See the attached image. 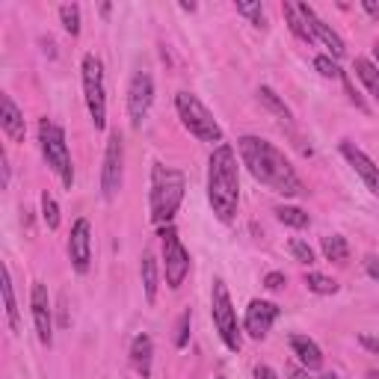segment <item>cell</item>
I'll list each match as a JSON object with an SVG mask.
<instances>
[{
  "label": "cell",
  "mask_w": 379,
  "mask_h": 379,
  "mask_svg": "<svg viewBox=\"0 0 379 379\" xmlns=\"http://www.w3.org/2000/svg\"><path fill=\"white\" fill-rule=\"evenodd\" d=\"M121 160H125L121 137L119 133H110L107 151H104V166H101V193H104L107 202H113L116 193L121 190Z\"/></svg>",
  "instance_id": "obj_9"
},
{
  "label": "cell",
  "mask_w": 379,
  "mask_h": 379,
  "mask_svg": "<svg viewBox=\"0 0 379 379\" xmlns=\"http://www.w3.org/2000/svg\"><path fill=\"white\" fill-rule=\"evenodd\" d=\"M240 158L249 166V172L258 178L264 187H270L278 196H303L305 184L303 178L296 175L291 160L278 151L273 142H267L261 137H240L237 140Z\"/></svg>",
  "instance_id": "obj_1"
},
{
  "label": "cell",
  "mask_w": 379,
  "mask_h": 379,
  "mask_svg": "<svg viewBox=\"0 0 379 379\" xmlns=\"http://www.w3.org/2000/svg\"><path fill=\"white\" fill-rule=\"evenodd\" d=\"M0 160H3V187H6V184H9V160H6V154H3Z\"/></svg>",
  "instance_id": "obj_40"
},
{
  "label": "cell",
  "mask_w": 379,
  "mask_h": 379,
  "mask_svg": "<svg viewBox=\"0 0 379 379\" xmlns=\"http://www.w3.org/2000/svg\"><path fill=\"white\" fill-rule=\"evenodd\" d=\"M364 270H367V276L379 282V258H376V255H367V258H364Z\"/></svg>",
  "instance_id": "obj_35"
},
{
  "label": "cell",
  "mask_w": 379,
  "mask_h": 379,
  "mask_svg": "<svg viewBox=\"0 0 379 379\" xmlns=\"http://www.w3.org/2000/svg\"><path fill=\"white\" fill-rule=\"evenodd\" d=\"M208 202L214 208L219 222H231L240 202V178H237V158L234 149L219 142L208 163Z\"/></svg>",
  "instance_id": "obj_2"
},
{
  "label": "cell",
  "mask_w": 379,
  "mask_h": 379,
  "mask_svg": "<svg viewBox=\"0 0 379 379\" xmlns=\"http://www.w3.org/2000/svg\"><path fill=\"white\" fill-rule=\"evenodd\" d=\"M359 341H362V347H364V350H371L373 355H379V338H373V335H362Z\"/></svg>",
  "instance_id": "obj_36"
},
{
  "label": "cell",
  "mask_w": 379,
  "mask_h": 379,
  "mask_svg": "<svg viewBox=\"0 0 379 379\" xmlns=\"http://www.w3.org/2000/svg\"><path fill=\"white\" fill-rule=\"evenodd\" d=\"M83 92H86V107L92 116L95 128L104 130L107 125V95H104V71H101V60L86 53L83 57Z\"/></svg>",
  "instance_id": "obj_7"
},
{
  "label": "cell",
  "mask_w": 379,
  "mask_h": 379,
  "mask_svg": "<svg viewBox=\"0 0 379 379\" xmlns=\"http://www.w3.org/2000/svg\"><path fill=\"white\" fill-rule=\"evenodd\" d=\"M287 376H291V379H308V371H299V367H287Z\"/></svg>",
  "instance_id": "obj_39"
},
{
  "label": "cell",
  "mask_w": 379,
  "mask_h": 379,
  "mask_svg": "<svg viewBox=\"0 0 379 379\" xmlns=\"http://www.w3.org/2000/svg\"><path fill=\"white\" fill-rule=\"evenodd\" d=\"M314 69H317L323 77H332V81H335V77H341V74H344V71L338 69V62L332 60V57H317V60H314Z\"/></svg>",
  "instance_id": "obj_31"
},
{
  "label": "cell",
  "mask_w": 379,
  "mask_h": 379,
  "mask_svg": "<svg viewBox=\"0 0 379 379\" xmlns=\"http://www.w3.org/2000/svg\"><path fill=\"white\" fill-rule=\"evenodd\" d=\"M39 142H42V154H44V160H48V166L62 178V184L71 190V184H74V166H71L69 146H65L62 128L53 125V121H48V119H42L39 121Z\"/></svg>",
  "instance_id": "obj_5"
},
{
  "label": "cell",
  "mask_w": 379,
  "mask_h": 379,
  "mask_svg": "<svg viewBox=\"0 0 379 379\" xmlns=\"http://www.w3.org/2000/svg\"><path fill=\"white\" fill-rule=\"evenodd\" d=\"M142 287H146V299L154 303L158 299V261H154V255H146L142 258Z\"/></svg>",
  "instance_id": "obj_22"
},
{
  "label": "cell",
  "mask_w": 379,
  "mask_h": 379,
  "mask_svg": "<svg viewBox=\"0 0 379 379\" xmlns=\"http://www.w3.org/2000/svg\"><path fill=\"white\" fill-rule=\"evenodd\" d=\"M237 12L246 15V18H252L255 27H264V9H261L258 0H255V3H237Z\"/></svg>",
  "instance_id": "obj_30"
},
{
  "label": "cell",
  "mask_w": 379,
  "mask_h": 379,
  "mask_svg": "<svg viewBox=\"0 0 379 379\" xmlns=\"http://www.w3.org/2000/svg\"><path fill=\"white\" fill-rule=\"evenodd\" d=\"M0 125L12 142H24V113L15 107L9 95H0Z\"/></svg>",
  "instance_id": "obj_16"
},
{
  "label": "cell",
  "mask_w": 379,
  "mask_h": 379,
  "mask_svg": "<svg viewBox=\"0 0 379 379\" xmlns=\"http://www.w3.org/2000/svg\"><path fill=\"white\" fill-rule=\"evenodd\" d=\"M305 285H308L311 294H320V296L338 294V282H335V278H326V276H320V273H308L305 276Z\"/></svg>",
  "instance_id": "obj_25"
},
{
  "label": "cell",
  "mask_w": 379,
  "mask_h": 379,
  "mask_svg": "<svg viewBox=\"0 0 379 379\" xmlns=\"http://www.w3.org/2000/svg\"><path fill=\"white\" fill-rule=\"evenodd\" d=\"M373 60L379 62V42H376V48H373Z\"/></svg>",
  "instance_id": "obj_42"
},
{
  "label": "cell",
  "mask_w": 379,
  "mask_h": 379,
  "mask_svg": "<svg viewBox=\"0 0 379 379\" xmlns=\"http://www.w3.org/2000/svg\"><path fill=\"white\" fill-rule=\"evenodd\" d=\"M291 255L299 264H308V267L314 264V249H311L305 240H291Z\"/></svg>",
  "instance_id": "obj_29"
},
{
  "label": "cell",
  "mask_w": 379,
  "mask_h": 379,
  "mask_svg": "<svg viewBox=\"0 0 379 379\" xmlns=\"http://www.w3.org/2000/svg\"><path fill=\"white\" fill-rule=\"evenodd\" d=\"M69 258L74 264L77 273L89 270V261H92V234H89V219H77L69 237Z\"/></svg>",
  "instance_id": "obj_14"
},
{
  "label": "cell",
  "mask_w": 379,
  "mask_h": 379,
  "mask_svg": "<svg viewBox=\"0 0 379 379\" xmlns=\"http://www.w3.org/2000/svg\"><path fill=\"white\" fill-rule=\"evenodd\" d=\"M130 362L142 373V379L151 373V338L149 335H137V338H133V344H130Z\"/></svg>",
  "instance_id": "obj_19"
},
{
  "label": "cell",
  "mask_w": 379,
  "mask_h": 379,
  "mask_svg": "<svg viewBox=\"0 0 379 379\" xmlns=\"http://www.w3.org/2000/svg\"><path fill=\"white\" fill-rule=\"evenodd\" d=\"M175 110L181 116V125L202 142H222V128L217 119L210 116V110L199 101L193 92H178L175 95Z\"/></svg>",
  "instance_id": "obj_4"
},
{
  "label": "cell",
  "mask_w": 379,
  "mask_h": 379,
  "mask_svg": "<svg viewBox=\"0 0 379 379\" xmlns=\"http://www.w3.org/2000/svg\"><path fill=\"white\" fill-rule=\"evenodd\" d=\"M355 74H359V81L367 86V92L379 101V69H376V65L367 57H359V60H355Z\"/></svg>",
  "instance_id": "obj_21"
},
{
  "label": "cell",
  "mask_w": 379,
  "mask_h": 379,
  "mask_svg": "<svg viewBox=\"0 0 379 379\" xmlns=\"http://www.w3.org/2000/svg\"><path fill=\"white\" fill-rule=\"evenodd\" d=\"M317 379H338L335 373H323V376H317Z\"/></svg>",
  "instance_id": "obj_41"
},
{
  "label": "cell",
  "mask_w": 379,
  "mask_h": 379,
  "mask_svg": "<svg viewBox=\"0 0 379 379\" xmlns=\"http://www.w3.org/2000/svg\"><path fill=\"white\" fill-rule=\"evenodd\" d=\"M30 311H33V323H36V335L44 347H51V299H48V287L42 282H33V291H30Z\"/></svg>",
  "instance_id": "obj_11"
},
{
  "label": "cell",
  "mask_w": 379,
  "mask_h": 379,
  "mask_svg": "<svg viewBox=\"0 0 379 379\" xmlns=\"http://www.w3.org/2000/svg\"><path fill=\"white\" fill-rule=\"evenodd\" d=\"M341 154L347 158V163L353 166V169L359 172V178L364 181V187L371 190V193L379 199V166H376L371 158H367V154H364L359 146H353L350 140H344V142H341Z\"/></svg>",
  "instance_id": "obj_13"
},
{
  "label": "cell",
  "mask_w": 379,
  "mask_h": 379,
  "mask_svg": "<svg viewBox=\"0 0 379 379\" xmlns=\"http://www.w3.org/2000/svg\"><path fill=\"white\" fill-rule=\"evenodd\" d=\"M264 287H270V291L285 287V273H267V276H264Z\"/></svg>",
  "instance_id": "obj_34"
},
{
  "label": "cell",
  "mask_w": 379,
  "mask_h": 379,
  "mask_svg": "<svg viewBox=\"0 0 379 379\" xmlns=\"http://www.w3.org/2000/svg\"><path fill=\"white\" fill-rule=\"evenodd\" d=\"M219 379H222V376H219Z\"/></svg>",
  "instance_id": "obj_44"
},
{
  "label": "cell",
  "mask_w": 379,
  "mask_h": 379,
  "mask_svg": "<svg viewBox=\"0 0 379 379\" xmlns=\"http://www.w3.org/2000/svg\"><path fill=\"white\" fill-rule=\"evenodd\" d=\"M291 347H294V355L299 359V364H303L305 371H320V367H323V353L308 335H294Z\"/></svg>",
  "instance_id": "obj_17"
},
{
  "label": "cell",
  "mask_w": 379,
  "mask_h": 379,
  "mask_svg": "<svg viewBox=\"0 0 379 379\" xmlns=\"http://www.w3.org/2000/svg\"><path fill=\"white\" fill-rule=\"evenodd\" d=\"M276 217L282 226H291V228H305L308 226V214L303 208H294V205H282L276 208Z\"/></svg>",
  "instance_id": "obj_24"
},
{
  "label": "cell",
  "mask_w": 379,
  "mask_h": 379,
  "mask_svg": "<svg viewBox=\"0 0 379 379\" xmlns=\"http://www.w3.org/2000/svg\"><path fill=\"white\" fill-rule=\"evenodd\" d=\"M282 15H285V21H287V27H291V33L299 39V42H305V44H314L317 39H314V33H311V27L305 24V18H303V12H299V6L296 3H282Z\"/></svg>",
  "instance_id": "obj_18"
},
{
  "label": "cell",
  "mask_w": 379,
  "mask_h": 379,
  "mask_svg": "<svg viewBox=\"0 0 379 379\" xmlns=\"http://www.w3.org/2000/svg\"><path fill=\"white\" fill-rule=\"evenodd\" d=\"M367 379H379V373H376V371H371V373H367Z\"/></svg>",
  "instance_id": "obj_43"
},
{
  "label": "cell",
  "mask_w": 379,
  "mask_h": 379,
  "mask_svg": "<svg viewBox=\"0 0 379 379\" xmlns=\"http://www.w3.org/2000/svg\"><path fill=\"white\" fill-rule=\"evenodd\" d=\"M190 341V311H184L181 317H178V335H175V347L184 350Z\"/></svg>",
  "instance_id": "obj_32"
},
{
  "label": "cell",
  "mask_w": 379,
  "mask_h": 379,
  "mask_svg": "<svg viewBox=\"0 0 379 379\" xmlns=\"http://www.w3.org/2000/svg\"><path fill=\"white\" fill-rule=\"evenodd\" d=\"M255 379H278V376H276V371H273V367L258 364V367H255Z\"/></svg>",
  "instance_id": "obj_37"
},
{
  "label": "cell",
  "mask_w": 379,
  "mask_h": 379,
  "mask_svg": "<svg viewBox=\"0 0 379 379\" xmlns=\"http://www.w3.org/2000/svg\"><path fill=\"white\" fill-rule=\"evenodd\" d=\"M160 237H163V270H166V285L169 287H181L184 278L190 273V255L181 246V237L172 226H163L160 228Z\"/></svg>",
  "instance_id": "obj_8"
},
{
  "label": "cell",
  "mask_w": 379,
  "mask_h": 379,
  "mask_svg": "<svg viewBox=\"0 0 379 379\" xmlns=\"http://www.w3.org/2000/svg\"><path fill=\"white\" fill-rule=\"evenodd\" d=\"M276 317H278V305L276 303H267V299H252L249 308H246V320H243V326H246L249 338L261 341V338H267V332L273 329Z\"/></svg>",
  "instance_id": "obj_12"
},
{
  "label": "cell",
  "mask_w": 379,
  "mask_h": 379,
  "mask_svg": "<svg viewBox=\"0 0 379 379\" xmlns=\"http://www.w3.org/2000/svg\"><path fill=\"white\" fill-rule=\"evenodd\" d=\"M60 21H62L65 33L77 36V33H81V6H77V3H62L60 6Z\"/></svg>",
  "instance_id": "obj_26"
},
{
  "label": "cell",
  "mask_w": 379,
  "mask_h": 379,
  "mask_svg": "<svg viewBox=\"0 0 379 379\" xmlns=\"http://www.w3.org/2000/svg\"><path fill=\"white\" fill-rule=\"evenodd\" d=\"M323 255H326V261H347L350 258V246L347 240L341 237V234H329V237H323Z\"/></svg>",
  "instance_id": "obj_23"
},
{
  "label": "cell",
  "mask_w": 379,
  "mask_h": 379,
  "mask_svg": "<svg viewBox=\"0 0 379 379\" xmlns=\"http://www.w3.org/2000/svg\"><path fill=\"white\" fill-rule=\"evenodd\" d=\"M258 98H261V104H267V107H270L276 116H282V119H291V110H287V104H285L282 98H278V95L273 92L270 86H261V89H258Z\"/></svg>",
  "instance_id": "obj_28"
},
{
  "label": "cell",
  "mask_w": 379,
  "mask_h": 379,
  "mask_svg": "<svg viewBox=\"0 0 379 379\" xmlns=\"http://www.w3.org/2000/svg\"><path fill=\"white\" fill-rule=\"evenodd\" d=\"M210 314H214V326L219 332L222 344L237 353L240 350V329H237V314H234V305H231V296H228V287L222 278H214V291H210Z\"/></svg>",
  "instance_id": "obj_6"
},
{
  "label": "cell",
  "mask_w": 379,
  "mask_h": 379,
  "mask_svg": "<svg viewBox=\"0 0 379 379\" xmlns=\"http://www.w3.org/2000/svg\"><path fill=\"white\" fill-rule=\"evenodd\" d=\"M341 81H344V89H347L350 101H353L355 107H359V110H362V113H367V104L362 101V98H359V95H355V89H353V83H350V77H347V74H341Z\"/></svg>",
  "instance_id": "obj_33"
},
{
  "label": "cell",
  "mask_w": 379,
  "mask_h": 379,
  "mask_svg": "<svg viewBox=\"0 0 379 379\" xmlns=\"http://www.w3.org/2000/svg\"><path fill=\"white\" fill-rule=\"evenodd\" d=\"M3 303H6V323L12 332H21V314H18V305H15V294H12V278H9V267H3Z\"/></svg>",
  "instance_id": "obj_20"
},
{
  "label": "cell",
  "mask_w": 379,
  "mask_h": 379,
  "mask_svg": "<svg viewBox=\"0 0 379 379\" xmlns=\"http://www.w3.org/2000/svg\"><path fill=\"white\" fill-rule=\"evenodd\" d=\"M184 202V175L169 169L163 163H154L151 169V222L154 226H169L178 208Z\"/></svg>",
  "instance_id": "obj_3"
},
{
  "label": "cell",
  "mask_w": 379,
  "mask_h": 379,
  "mask_svg": "<svg viewBox=\"0 0 379 379\" xmlns=\"http://www.w3.org/2000/svg\"><path fill=\"white\" fill-rule=\"evenodd\" d=\"M42 219L51 231L60 228V208H57V199H53L51 193H42Z\"/></svg>",
  "instance_id": "obj_27"
},
{
  "label": "cell",
  "mask_w": 379,
  "mask_h": 379,
  "mask_svg": "<svg viewBox=\"0 0 379 379\" xmlns=\"http://www.w3.org/2000/svg\"><path fill=\"white\" fill-rule=\"evenodd\" d=\"M151 101H154V81L149 71H137L130 81V89H128V116H130V125L140 128L142 119L149 116L151 110Z\"/></svg>",
  "instance_id": "obj_10"
},
{
  "label": "cell",
  "mask_w": 379,
  "mask_h": 379,
  "mask_svg": "<svg viewBox=\"0 0 379 379\" xmlns=\"http://www.w3.org/2000/svg\"><path fill=\"white\" fill-rule=\"evenodd\" d=\"M362 6H364V12H371L373 18H379V0H362Z\"/></svg>",
  "instance_id": "obj_38"
},
{
  "label": "cell",
  "mask_w": 379,
  "mask_h": 379,
  "mask_svg": "<svg viewBox=\"0 0 379 379\" xmlns=\"http://www.w3.org/2000/svg\"><path fill=\"white\" fill-rule=\"evenodd\" d=\"M299 6V12H303V18H305V24L311 27V33H314V39H320L323 44H326V48H329V53H332V57H344V42H341V36H338V33L335 30H332L329 24H326V21H323L317 12H314V9H311L308 3H296Z\"/></svg>",
  "instance_id": "obj_15"
}]
</instances>
